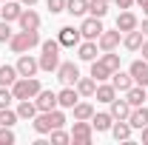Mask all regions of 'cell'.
<instances>
[{"instance_id":"obj_1","label":"cell","mask_w":148,"mask_h":145,"mask_svg":"<svg viewBox=\"0 0 148 145\" xmlns=\"http://www.w3.org/2000/svg\"><path fill=\"white\" fill-rule=\"evenodd\" d=\"M66 125V114L60 108H51V111H37V117L32 120V128L37 134H51L54 128H63Z\"/></svg>"},{"instance_id":"obj_2","label":"cell","mask_w":148,"mask_h":145,"mask_svg":"<svg viewBox=\"0 0 148 145\" xmlns=\"http://www.w3.org/2000/svg\"><path fill=\"white\" fill-rule=\"evenodd\" d=\"M40 43H43V40H40V31H26V29H20L17 34H12L9 49H12L14 54H26V51H32Z\"/></svg>"},{"instance_id":"obj_3","label":"cell","mask_w":148,"mask_h":145,"mask_svg":"<svg viewBox=\"0 0 148 145\" xmlns=\"http://www.w3.org/2000/svg\"><path fill=\"white\" fill-rule=\"evenodd\" d=\"M43 54H40V71H57L60 66V40H43Z\"/></svg>"},{"instance_id":"obj_4","label":"cell","mask_w":148,"mask_h":145,"mask_svg":"<svg viewBox=\"0 0 148 145\" xmlns=\"http://www.w3.org/2000/svg\"><path fill=\"white\" fill-rule=\"evenodd\" d=\"M40 80L37 77H17L14 83H12V94H14V100H34L37 94H40Z\"/></svg>"},{"instance_id":"obj_5","label":"cell","mask_w":148,"mask_h":145,"mask_svg":"<svg viewBox=\"0 0 148 145\" xmlns=\"http://www.w3.org/2000/svg\"><path fill=\"white\" fill-rule=\"evenodd\" d=\"M91 140H94V125H91V120H74L71 142H74V145H91Z\"/></svg>"},{"instance_id":"obj_6","label":"cell","mask_w":148,"mask_h":145,"mask_svg":"<svg viewBox=\"0 0 148 145\" xmlns=\"http://www.w3.org/2000/svg\"><path fill=\"white\" fill-rule=\"evenodd\" d=\"M80 34H83V40H97V37L103 34V17H86L83 23H80Z\"/></svg>"},{"instance_id":"obj_7","label":"cell","mask_w":148,"mask_h":145,"mask_svg":"<svg viewBox=\"0 0 148 145\" xmlns=\"http://www.w3.org/2000/svg\"><path fill=\"white\" fill-rule=\"evenodd\" d=\"M120 43H123V31H120V29H114V31H106V29H103V34L97 37V49H100V51H114Z\"/></svg>"},{"instance_id":"obj_8","label":"cell","mask_w":148,"mask_h":145,"mask_svg":"<svg viewBox=\"0 0 148 145\" xmlns=\"http://www.w3.org/2000/svg\"><path fill=\"white\" fill-rule=\"evenodd\" d=\"M57 80H60L63 85H74V83L80 80L77 63H60V66H57Z\"/></svg>"},{"instance_id":"obj_9","label":"cell","mask_w":148,"mask_h":145,"mask_svg":"<svg viewBox=\"0 0 148 145\" xmlns=\"http://www.w3.org/2000/svg\"><path fill=\"white\" fill-rule=\"evenodd\" d=\"M57 40H60L63 49H74V46L83 43V34H80V29H74V26H63L60 34H57Z\"/></svg>"},{"instance_id":"obj_10","label":"cell","mask_w":148,"mask_h":145,"mask_svg":"<svg viewBox=\"0 0 148 145\" xmlns=\"http://www.w3.org/2000/svg\"><path fill=\"white\" fill-rule=\"evenodd\" d=\"M37 71H40V60H34L29 51L20 54V60H17V74L20 77H34Z\"/></svg>"},{"instance_id":"obj_11","label":"cell","mask_w":148,"mask_h":145,"mask_svg":"<svg viewBox=\"0 0 148 145\" xmlns=\"http://www.w3.org/2000/svg\"><path fill=\"white\" fill-rule=\"evenodd\" d=\"M17 23H20V29H26V31H40V23H43V20H40V14L29 6V9H23V14H20Z\"/></svg>"},{"instance_id":"obj_12","label":"cell","mask_w":148,"mask_h":145,"mask_svg":"<svg viewBox=\"0 0 148 145\" xmlns=\"http://www.w3.org/2000/svg\"><path fill=\"white\" fill-rule=\"evenodd\" d=\"M128 74L134 77L137 85H148V60H134L128 66Z\"/></svg>"},{"instance_id":"obj_13","label":"cell","mask_w":148,"mask_h":145,"mask_svg":"<svg viewBox=\"0 0 148 145\" xmlns=\"http://www.w3.org/2000/svg\"><path fill=\"white\" fill-rule=\"evenodd\" d=\"M77 100H80V91L74 88V85H66V88L57 94V105H60V108H74Z\"/></svg>"},{"instance_id":"obj_14","label":"cell","mask_w":148,"mask_h":145,"mask_svg":"<svg viewBox=\"0 0 148 145\" xmlns=\"http://www.w3.org/2000/svg\"><path fill=\"white\" fill-rule=\"evenodd\" d=\"M34 105H37V111H51V108H57V94H54V91L40 88V94L34 97Z\"/></svg>"},{"instance_id":"obj_15","label":"cell","mask_w":148,"mask_h":145,"mask_svg":"<svg viewBox=\"0 0 148 145\" xmlns=\"http://www.w3.org/2000/svg\"><path fill=\"white\" fill-rule=\"evenodd\" d=\"M20 14H23V3H14V0H6L0 9V20H6V23L20 20Z\"/></svg>"},{"instance_id":"obj_16","label":"cell","mask_w":148,"mask_h":145,"mask_svg":"<svg viewBox=\"0 0 148 145\" xmlns=\"http://www.w3.org/2000/svg\"><path fill=\"white\" fill-rule=\"evenodd\" d=\"M137 26H140L137 14H134V12H128V9H123V12H120V17H117V29L125 34V31H134Z\"/></svg>"},{"instance_id":"obj_17","label":"cell","mask_w":148,"mask_h":145,"mask_svg":"<svg viewBox=\"0 0 148 145\" xmlns=\"http://www.w3.org/2000/svg\"><path fill=\"white\" fill-rule=\"evenodd\" d=\"M111 85H114L117 91H123V94H125V91L134 85V77H131L128 71H120V68H117V71L111 74Z\"/></svg>"},{"instance_id":"obj_18","label":"cell","mask_w":148,"mask_h":145,"mask_svg":"<svg viewBox=\"0 0 148 145\" xmlns=\"http://www.w3.org/2000/svg\"><path fill=\"white\" fill-rule=\"evenodd\" d=\"M128 122H131V128H145L148 125V108L145 105H137V108H131V114H128Z\"/></svg>"},{"instance_id":"obj_19","label":"cell","mask_w":148,"mask_h":145,"mask_svg":"<svg viewBox=\"0 0 148 145\" xmlns=\"http://www.w3.org/2000/svg\"><path fill=\"white\" fill-rule=\"evenodd\" d=\"M125 100H128V105H131V108L143 105V103L148 100V97H145V85H137V83H134V85L125 91Z\"/></svg>"},{"instance_id":"obj_20","label":"cell","mask_w":148,"mask_h":145,"mask_svg":"<svg viewBox=\"0 0 148 145\" xmlns=\"http://www.w3.org/2000/svg\"><path fill=\"white\" fill-rule=\"evenodd\" d=\"M131 131H134V128H131L128 120H114V125H111V134H114L117 142H120V140H123V142L131 140Z\"/></svg>"},{"instance_id":"obj_21","label":"cell","mask_w":148,"mask_h":145,"mask_svg":"<svg viewBox=\"0 0 148 145\" xmlns=\"http://www.w3.org/2000/svg\"><path fill=\"white\" fill-rule=\"evenodd\" d=\"M108 105H111V117H114V120H128V114H131L128 100H117V97H114Z\"/></svg>"},{"instance_id":"obj_22","label":"cell","mask_w":148,"mask_h":145,"mask_svg":"<svg viewBox=\"0 0 148 145\" xmlns=\"http://www.w3.org/2000/svg\"><path fill=\"white\" fill-rule=\"evenodd\" d=\"M123 46H125L128 51H140V46H143V31H140V26H137L134 31H125V34H123Z\"/></svg>"},{"instance_id":"obj_23","label":"cell","mask_w":148,"mask_h":145,"mask_svg":"<svg viewBox=\"0 0 148 145\" xmlns=\"http://www.w3.org/2000/svg\"><path fill=\"white\" fill-rule=\"evenodd\" d=\"M77 57L86 60V63L97 60V40H86V43H80V46H77Z\"/></svg>"},{"instance_id":"obj_24","label":"cell","mask_w":148,"mask_h":145,"mask_svg":"<svg viewBox=\"0 0 148 145\" xmlns=\"http://www.w3.org/2000/svg\"><path fill=\"white\" fill-rule=\"evenodd\" d=\"M74 88L80 91V97H94V91H97V80H94V77H80V80L74 83Z\"/></svg>"},{"instance_id":"obj_25","label":"cell","mask_w":148,"mask_h":145,"mask_svg":"<svg viewBox=\"0 0 148 145\" xmlns=\"http://www.w3.org/2000/svg\"><path fill=\"white\" fill-rule=\"evenodd\" d=\"M91 125H94V131H111V125H114V117H111V111H108V114H106V111L94 114V117H91Z\"/></svg>"},{"instance_id":"obj_26","label":"cell","mask_w":148,"mask_h":145,"mask_svg":"<svg viewBox=\"0 0 148 145\" xmlns=\"http://www.w3.org/2000/svg\"><path fill=\"white\" fill-rule=\"evenodd\" d=\"M111 74H114V71H111V68L106 66V63H103V60H100V57H97V60H91V77L97 80V83H103V80H108Z\"/></svg>"},{"instance_id":"obj_27","label":"cell","mask_w":148,"mask_h":145,"mask_svg":"<svg viewBox=\"0 0 148 145\" xmlns=\"http://www.w3.org/2000/svg\"><path fill=\"white\" fill-rule=\"evenodd\" d=\"M94 97H97V103H111V100L117 97V88H114V85H108V83H97Z\"/></svg>"},{"instance_id":"obj_28","label":"cell","mask_w":148,"mask_h":145,"mask_svg":"<svg viewBox=\"0 0 148 145\" xmlns=\"http://www.w3.org/2000/svg\"><path fill=\"white\" fill-rule=\"evenodd\" d=\"M17 117L32 122V120L37 117V105H34V100H20V105H17Z\"/></svg>"},{"instance_id":"obj_29","label":"cell","mask_w":148,"mask_h":145,"mask_svg":"<svg viewBox=\"0 0 148 145\" xmlns=\"http://www.w3.org/2000/svg\"><path fill=\"white\" fill-rule=\"evenodd\" d=\"M66 12L71 17H83L88 12V0H66Z\"/></svg>"},{"instance_id":"obj_30","label":"cell","mask_w":148,"mask_h":145,"mask_svg":"<svg viewBox=\"0 0 148 145\" xmlns=\"http://www.w3.org/2000/svg\"><path fill=\"white\" fill-rule=\"evenodd\" d=\"M17 66H0V85H9L12 88V83L17 80Z\"/></svg>"},{"instance_id":"obj_31","label":"cell","mask_w":148,"mask_h":145,"mask_svg":"<svg viewBox=\"0 0 148 145\" xmlns=\"http://www.w3.org/2000/svg\"><path fill=\"white\" fill-rule=\"evenodd\" d=\"M74 120H91L94 117V105L91 103H80V100H77V105H74Z\"/></svg>"},{"instance_id":"obj_32","label":"cell","mask_w":148,"mask_h":145,"mask_svg":"<svg viewBox=\"0 0 148 145\" xmlns=\"http://www.w3.org/2000/svg\"><path fill=\"white\" fill-rule=\"evenodd\" d=\"M88 12L94 17H106L108 14V0H88Z\"/></svg>"},{"instance_id":"obj_33","label":"cell","mask_w":148,"mask_h":145,"mask_svg":"<svg viewBox=\"0 0 148 145\" xmlns=\"http://www.w3.org/2000/svg\"><path fill=\"white\" fill-rule=\"evenodd\" d=\"M20 117H17V111H12V108H0V125H14Z\"/></svg>"},{"instance_id":"obj_34","label":"cell","mask_w":148,"mask_h":145,"mask_svg":"<svg viewBox=\"0 0 148 145\" xmlns=\"http://www.w3.org/2000/svg\"><path fill=\"white\" fill-rule=\"evenodd\" d=\"M100 60L108 66L111 71H117V68H120V54H114V51H103V54H100Z\"/></svg>"},{"instance_id":"obj_35","label":"cell","mask_w":148,"mask_h":145,"mask_svg":"<svg viewBox=\"0 0 148 145\" xmlns=\"http://www.w3.org/2000/svg\"><path fill=\"white\" fill-rule=\"evenodd\" d=\"M51 142L54 145H66V142H71V134H66L63 128H54V131H51Z\"/></svg>"},{"instance_id":"obj_36","label":"cell","mask_w":148,"mask_h":145,"mask_svg":"<svg viewBox=\"0 0 148 145\" xmlns=\"http://www.w3.org/2000/svg\"><path fill=\"white\" fill-rule=\"evenodd\" d=\"M12 100H14V94L9 85H0V108H9L12 105Z\"/></svg>"},{"instance_id":"obj_37","label":"cell","mask_w":148,"mask_h":145,"mask_svg":"<svg viewBox=\"0 0 148 145\" xmlns=\"http://www.w3.org/2000/svg\"><path fill=\"white\" fill-rule=\"evenodd\" d=\"M14 142V131L9 125H0V145H12Z\"/></svg>"},{"instance_id":"obj_38","label":"cell","mask_w":148,"mask_h":145,"mask_svg":"<svg viewBox=\"0 0 148 145\" xmlns=\"http://www.w3.org/2000/svg\"><path fill=\"white\" fill-rule=\"evenodd\" d=\"M46 6H49V12H51V14L66 12V0H46Z\"/></svg>"},{"instance_id":"obj_39","label":"cell","mask_w":148,"mask_h":145,"mask_svg":"<svg viewBox=\"0 0 148 145\" xmlns=\"http://www.w3.org/2000/svg\"><path fill=\"white\" fill-rule=\"evenodd\" d=\"M9 40H12V29L6 20H0V43H9Z\"/></svg>"},{"instance_id":"obj_40","label":"cell","mask_w":148,"mask_h":145,"mask_svg":"<svg viewBox=\"0 0 148 145\" xmlns=\"http://www.w3.org/2000/svg\"><path fill=\"white\" fill-rule=\"evenodd\" d=\"M117 6H120V9H131V6H134V0H117Z\"/></svg>"},{"instance_id":"obj_41","label":"cell","mask_w":148,"mask_h":145,"mask_svg":"<svg viewBox=\"0 0 148 145\" xmlns=\"http://www.w3.org/2000/svg\"><path fill=\"white\" fill-rule=\"evenodd\" d=\"M134 3H137V6H140V9L145 12V17H148V0H134Z\"/></svg>"},{"instance_id":"obj_42","label":"cell","mask_w":148,"mask_h":145,"mask_svg":"<svg viewBox=\"0 0 148 145\" xmlns=\"http://www.w3.org/2000/svg\"><path fill=\"white\" fill-rule=\"evenodd\" d=\"M140 51H143V60H148V40H143V46H140Z\"/></svg>"},{"instance_id":"obj_43","label":"cell","mask_w":148,"mask_h":145,"mask_svg":"<svg viewBox=\"0 0 148 145\" xmlns=\"http://www.w3.org/2000/svg\"><path fill=\"white\" fill-rule=\"evenodd\" d=\"M140 31H143V37H148V17L143 20V26H140Z\"/></svg>"},{"instance_id":"obj_44","label":"cell","mask_w":148,"mask_h":145,"mask_svg":"<svg viewBox=\"0 0 148 145\" xmlns=\"http://www.w3.org/2000/svg\"><path fill=\"white\" fill-rule=\"evenodd\" d=\"M140 131H143V142L148 145V125H145V128H140Z\"/></svg>"},{"instance_id":"obj_45","label":"cell","mask_w":148,"mask_h":145,"mask_svg":"<svg viewBox=\"0 0 148 145\" xmlns=\"http://www.w3.org/2000/svg\"><path fill=\"white\" fill-rule=\"evenodd\" d=\"M20 3H23V6H34L37 0H20Z\"/></svg>"},{"instance_id":"obj_46","label":"cell","mask_w":148,"mask_h":145,"mask_svg":"<svg viewBox=\"0 0 148 145\" xmlns=\"http://www.w3.org/2000/svg\"><path fill=\"white\" fill-rule=\"evenodd\" d=\"M145 97H148V85H145Z\"/></svg>"},{"instance_id":"obj_47","label":"cell","mask_w":148,"mask_h":145,"mask_svg":"<svg viewBox=\"0 0 148 145\" xmlns=\"http://www.w3.org/2000/svg\"><path fill=\"white\" fill-rule=\"evenodd\" d=\"M3 3H6V0H3Z\"/></svg>"}]
</instances>
